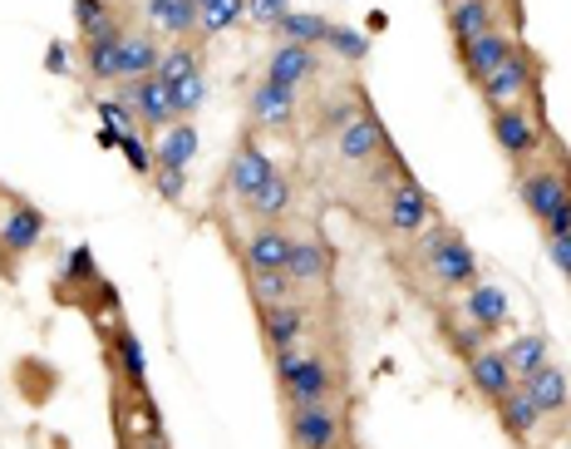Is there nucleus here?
<instances>
[{
	"label": "nucleus",
	"instance_id": "f257e3e1",
	"mask_svg": "<svg viewBox=\"0 0 571 449\" xmlns=\"http://www.w3.org/2000/svg\"><path fill=\"white\" fill-rule=\"evenodd\" d=\"M423 262H429V272L443 281V287L468 291L473 281H478V257H473V247L458 238V232H433V238L423 242Z\"/></svg>",
	"mask_w": 571,
	"mask_h": 449
},
{
	"label": "nucleus",
	"instance_id": "f03ea898",
	"mask_svg": "<svg viewBox=\"0 0 571 449\" xmlns=\"http://www.w3.org/2000/svg\"><path fill=\"white\" fill-rule=\"evenodd\" d=\"M492 139L508 159H532L541 149V129L532 119V110H522V104H508V110L492 114Z\"/></svg>",
	"mask_w": 571,
	"mask_h": 449
},
{
	"label": "nucleus",
	"instance_id": "7ed1b4c3",
	"mask_svg": "<svg viewBox=\"0 0 571 449\" xmlns=\"http://www.w3.org/2000/svg\"><path fill=\"white\" fill-rule=\"evenodd\" d=\"M291 445L295 449H335L340 445V415L330 405H295L291 410Z\"/></svg>",
	"mask_w": 571,
	"mask_h": 449
},
{
	"label": "nucleus",
	"instance_id": "20e7f679",
	"mask_svg": "<svg viewBox=\"0 0 571 449\" xmlns=\"http://www.w3.org/2000/svg\"><path fill=\"white\" fill-rule=\"evenodd\" d=\"M384 222H389V232H399V238H413L419 228H429V198H423V188L413 179H399L389 188Z\"/></svg>",
	"mask_w": 571,
	"mask_h": 449
},
{
	"label": "nucleus",
	"instance_id": "39448f33",
	"mask_svg": "<svg viewBox=\"0 0 571 449\" xmlns=\"http://www.w3.org/2000/svg\"><path fill=\"white\" fill-rule=\"evenodd\" d=\"M478 84H482V100L498 104V110H508V104H522V100H527V90H532V65H527V55L512 50L508 60H502L498 70H492L488 80H478Z\"/></svg>",
	"mask_w": 571,
	"mask_h": 449
},
{
	"label": "nucleus",
	"instance_id": "423d86ee",
	"mask_svg": "<svg viewBox=\"0 0 571 449\" xmlns=\"http://www.w3.org/2000/svg\"><path fill=\"white\" fill-rule=\"evenodd\" d=\"M271 173H276L271 153H266V149H261V143H256V139H246L242 149L232 153V163H226V188H232L236 198L246 203V198H252L256 188H261L266 179H271Z\"/></svg>",
	"mask_w": 571,
	"mask_h": 449
},
{
	"label": "nucleus",
	"instance_id": "0eeeda50",
	"mask_svg": "<svg viewBox=\"0 0 571 449\" xmlns=\"http://www.w3.org/2000/svg\"><path fill=\"white\" fill-rule=\"evenodd\" d=\"M315 70H321V60H315V45L281 41L271 50V60H266V80L281 84V90H301L305 80H315Z\"/></svg>",
	"mask_w": 571,
	"mask_h": 449
},
{
	"label": "nucleus",
	"instance_id": "6e6552de",
	"mask_svg": "<svg viewBox=\"0 0 571 449\" xmlns=\"http://www.w3.org/2000/svg\"><path fill=\"white\" fill-rule=\"evenodd\" d=\"M468 380H473V390H478L482 400H492V405L517 390V376H512L508 356H502V350H488V346L468 356Z\"/></svg>",
	"mask_w": 571,
	"mask_h": 449
},
{
	"label": "nucleus",
	"instance_id": "1a4fd4ad",
	"mask_svg": "<svg viewBox=\"0 0 571 449\" xmlns=\"http://www.w3.org/2000/svg\"><path fill=\"white\" fill-rule=\"evenodd\" d=\"M45 212L39 208H30V203H15V208L0 218V247L10 252V257H20V252H30V247H39L45 242Z\"/></svg>",
	"mask_w": 571,
	"mask_h": 449
},
{
	"label": "nucleus",
	"instance_id": "9d476101",
	"mask_svg": "<svg viewBox=\"0 0 571 449\" xmlns=\"http://www.w3.org/2000/svg\"><path fill=\"white\" fill-rule=\"evenodd\" d=\"M118 41H124V25H118L114 15L98 21L94 31L84 35V45H89V80L118 84Z\"/></svg>",
	"mask_w": 571,
	"mask_h": 449
},
{
	"label": "nucleus",
	"instance_id": "9b49d317",
	"mask_svg": "<svg viewBox=\"0 0 571 449\" xmlns=\"http://www.w3.org/2000/svg\"><path fill=\"white\" fill-rule=\"evenodd\" d=\"M335 153H340L345 163H354V169H364V163H374L384 153V129L374 114H360L354 124H345L340 129V143H335Z\"/></svg>",
	"mask_w": 571,
	"mask_h": 449
},
{
	"label": "nucleus",
	"instance_id": "f8f14e48",
	"mask_svg": "<svg viewBox=\"0 0 571 449\" xmlns=\"http://www.w3.org/2000/svg\"><path fill=\"white\" fill-rule=\"evenodd\" d=\"M567 193H571V183L561 179L557 169H537V173H527V179H522V203H527V212L537 222H547L551 212L567 203Z\"/></svg>",
	"mask_w": 571,
	"mask_h": 449
},
{
	"label": "nucleus",
	"instance_id": "ddd939ff",
	"mask_svg": "<svg viewBox=\"0 0 571 449\" xmlns=\"http://www.w3.org/2000/svg\"><path fill=\"white\" fill-rule=\"evenodd\" d=\"M291 247L295 238L286 228H256L246 242V267L252 272H286L291 267Z\"/></svg>",
	"mask_w": 571,
	"mask_h": 449
},
{
	"label": "nucleus",
	"instance_id": "4468645a",
	"mask_svg": "<svg viewBox=\"0 0 571 449\" xmlns=\"http://www.w3.org/2000/svg\"><path fill=\"white\" fill-rule=\"evenodd\" d=\"M508 291L502 287H488V281H473L468 287V297H463V316L473 321V326L482 331V336H492V331L508 321Z\"/></svg>",
	"mask_w": 571,
	"mask_h": 449
},
{
	"label": "nucleus",
	"instance_id": "2eb2a0df",
	"mask_svg": "<svg viewBox=\"0 0 571 449\" xmlns=\"http://www.w3.org/2000/svg\"><path fill=\"white\" fill-rule=\"evenodd\" d=\"M517 385L527 390V395H532V405H537L541 415H561V410L571 405L567 370H561V366H551V360H547V366H541V370H532L527 380H517Z\"/></svg>",
	"mask_w": 571,
	"mask_h": 449
},
{
	"label": "nucleus",
	"instance_id": "dca6fc26",
	"mask_svg": "<svg viewBox=\"0 0 571 449\" xmlns=\"http://www.w3.org/2000/svg\"><path fill=\"white\" fill-rule=\"evenodd\" d=\"M252 119L261 129H291L295 124V90H281V84L261 80L252 90Z\"/></svg>",
	"mask_w": 571,
	"mask_h": 449
},
{
	"label": "nucleus",
	"instance_id": "f3484780",
	"mask_svg": "<svg viewBox=\"0 0 571 449\" xmlns=\"http://www.w3.org/2000/svg\"><path fill=\"white\" fill-rule=\"evenodd\" d=\"M158 60H163V50H158L153 35L124 31V41H118V80H148V74H158Z\"/></svg>",
	"mask_w": 571,
	"mask_h": 449
},
{
	"label": "nucleus",
	"instance_id": "a211bd4d",
	"mask_svg": "<svg viewBox=\"0 0 571 449\" xmlns=\"http://www.w3.org/2000/svg\"><path fill=\"white\" fill-rule=\"evenodd\" d=\"M330 390H335V376H330V366H325L321 356H305V366L286 380L291 410L295 405H325V400H330Z\"/></svg>",
	"mask_w": 571,
	"mask_h": 449
},
{
	"label": "nucleus",
	"instance_id": "6ab92c4d",
	"mask_svg": "<svg viewBox=\"0 0 571 449\" xmlns=\"http://www.w3.org/2000/svg\"><path fill=\"white\" fill-rule=\"evenodd\" d=\"M138 124H148V129H167V124H177V100H173V84H163L158 74H148V80H138Z\"/></svg>",
	"mask_w": 571,
	"mask_h": 449
},
{
	"label": "nucleus",
	"instance_id": "aec40b11",
	"mask_svg": "<svg viewBox=\"0 0 571 449\" xmlns=\"http://www.w3.org/2000/svg\"><path fill=\"white\" fill-rule=\"evenodd\" d=\"M458 55H463V65H468V74H473V80H488V74L498 70V65L512 55V41H508V35H502V31H482L478 41L458 45Z\"/></svg>",
	"mask_w": 571,
	"mask_h": 449
},
{
	"label": "nucleus",
	"instance_id": "412c9836",
	"mask_svg": "<svg viewBox=\"0 0 571 449\" xmlns=\"http://www.w3.org/2000/svg\"><path fill=\"white\" fill-rule=\"evenodd\" d=\"M301 331H305V311L295 301H281V307H266L261 311V336L271 350L286 346H301Z\"/></svg>",
	"mask_w": 571,
	"mask_h": 449
},
{
	"label": "nucleus",
	"instance_id": "4be33fe9",
	"mask_svg": "<svg viewBox=\"0 0 571 449\" xmlns=\"http://www.w3.org/2000/svg\"><path fill=\"white\" fill-rule=\"evenodd\" d=\"M193 153H197V129H193V119L167 124L163 139L153 143V163H158V169H187V163H193Z\"/></svg>",
	"mask_w": 571,
	"mask_h": 449
},
{
	"label": "nucleus",
	"instance_id": "5701e85b",
	"mask_svg": "<svg viewBox=\"0 0 571 449\" xmlns=\"http://www.w3.org/2000/svg\"><path fill=\"white\" fill-rule=\"evenodd\" d=\"M492 0H458L448 11V31H453V45H468L478 41L482 31H498V21H492Z\"/></svg>",
	"mask_w": 571,
	"mask_h": 449
},
{
	"label": "nucleus",
	"instance_id": "b1692460",
	"mask_svg": "<svg viewBox=\"0 0 571 449\" xmlns=\"http://www.w3.org/2000/svg\"><path fill=\"white\" fill-rule=\"evenodd\" d=\"M148 21L167 35H197V0H148Z\"/></svg>",
	"mask_w": 571,
	"mask_h": 449
},
{
	"label": "nucleus",
	"instance_id": "393cba45",
	"mask_svg": "<svg viewBox=\"0 0 571 449\" xmlns=\"http://www.w3.org/2000/svg\"><path fill=\"white\" fill-rule=\"evenodd\" d=\"M498 415H502V429H508V435H517V439H527L532 429L541 425V410L532 405V395L527 390H512V395H502L498 400Z\"/></svg>",
	"mask_w": 571,
	"mask_h": 449
},
{
	"label": "nucleus",
	"instance_id": "a878e982",
	"mask_svg": "<svg viewBox=\"0 0 571 449\" xmlns=\"http://www.w3.org/2000/svg\"><path fill=\"white\" fill-rule=\"evenodd\" d=\"M325 247L315 238H295V247H291V267H286V277L295 281V287H311V281H321L325 277Z\"/></svg>",
	"mask_w": 571,
	"mask_h": 449
},
{
	"label": "nucleus",
	"instance_id": "bb28decb",
	"mask_svg": "<svg viewBox=\"0 0 571 449\" xmlns=\"http://www.w3.org/2000/svg\"><path fill=\"white\" fill-rule=\"evenodd\" d=\"M291 198H295V193H291V179H286V173H271V179H266L261 188H256L246 203H252V212H256V218L276 222L286 208H291Z\"/></svg>",
	"mask_w": 571,
	"mask_h": 449
},
{
	"label": "nucleus",
	"instance_id": "cd10ccee",
	"mask_svg": "<svg viewBox=\"0 0 571 449\" xmlns=\"http://www.w3.org/2000/svg\"><path fill=\"white\" fill-rule=\"evenodd\" d=\"M242 15H246V0H207V5H197V31L222 35V31H232Z\"/></svg>",
	"mask_w": 571,
	"mask_h": 449
},
{
	"label": "nucleus",
	"instance_id": "c85d7f7f",
	"mask_svg": "<svg viewBox=\"0 0 571 449\" xmlns=\"http://www.w3.org/2000/svg\"><path fill=\"white\" fill-rule=\"evenodd\" d=\"M502 356H508L512 376H522V380H527L532 370H541V366L551 360V356H547V341H541V336H517L508 350H502Z\"/></svg>",
	"mask_w": 571,
	"mask_h": 449
},
{
	"label": "nucleus",
	"instance_id": "c756f323",
	"mask_svg": "<svg viewBox=\"0 0 571 449\" xmlns=\"http://www.w3.org/2000/svg\"><path fill=\"white\" fill-rule=\"evenodd\" d=\"M193 74H202V60H197L193 45H173V50H163V60H158V80L183 84V80H193Z\"/></svg>",
	"mask_w": 571,
	"mask_h": 449
},
{
	"label": "nucleus",
	"instance_id": "7c9ffc66",
	"mask_svg": "<svg viewBox=\"0 0 571 449\" xmlns=\"http://www.w3.org/2000/svg\"><path fill=\"white\" fill-rule=\"evenodd\" d=\"M276 31L286 35L291 45H325V35H330V21H321V15H305V11H291Z\"/></svg>",
	"mask_w": 571,
	"mask_h": 449
},
{
	"label": "nucleus",
	"instance_id": "2f4dec72",
	"mask_svg": "<svg viewBox=\"0 0 571 449\" xmlns=\"http://www.w3.org/2000/svg\"><path fill=\"white\" fill-rule=\"evenodd\" d=\"M252 291L256 301L266 307H281V301H295V281L286 277V272H252Z\"/></svg>",
	"mask_w": 571,
	"mask_h": 449
},
{
	"label": "nucleus",
	"instance_id": "473e14b6",
	"mask_svg": "<svg viewBox=\"0 0 571 449\" xmlns=\"http://www.w3.org/2000/svg\"><path fill=\"white\" fill-rule=\"evenodd\" d=\"M118 366H124L128 385L143 390V380H148V360H143V341H138L133 331H124V336H118Z\"/></svg>",
	"mask_w": 571,
	"mask_h": 449
},
{
	"label": "nucleus",
	"instance_id": "72a5a7b5",
	"mask_svg": "<svg viewBox=\"0 0 571 449\" xmlns=\"http://www.w3.org/2000/svg\"><path fill=\"white\" fill-rule=\"evenodd\" d=\"M325 50H335L340 60H364V55H370V41H364V31H350V25H330V35H325Z\"/></svg>",
	"mask_w": 571,
	"mask_h": 449
},
{
	"label": "nucleus",
	"instance_id": "f704fd0d",
	"mask_svg": "<svg viewBox=\"0 0 571 449\" xmlns=\"http://www.w3.org/2000/svg\"><path fill=\"white\" fill-rule=\"evenodd\" d=\"M118 153L128 159V169H133V173H153L158 169V163H153V143H148L138 129L133 134H118Z\"/></svg>",
	"mask_w": 571,
	"mask_h": 449
},
{
	"label": "nucleus",
	"instance_id": "c9c22d12",
	"mask_svg": "<svg viewBox=\"0 0 571 449\" xmlns=\"http://www.w3.org/2000/svg\"><path fill=\"white\" fill-rule=\"evenodd\" d=\"M173 100H177V119H193L207 104V74H193V80L173 84Z\"/></svg>",
	"mask_w": 571,
	"mask_h": 449
},
{
	"label": "nucleus",
	"instance_id": "e433bc0d",
	"mask_svg": "<svg viewBox=\"0 0 571 449\" xmlns=\"http://www.w3.org/2000/svg\"><path fill=\"white\" fill-rule=\"evenodd\" d=\"M94 110H98V119H104V129H114V134H133V129H138V114L128 110V104H118V100H98Z\"/></svg>",
	"mask_w": 571,
	"mask_h": 449
},
{
	"label": "nucleus",
	"instance_id": "4c0bfd02",
	"mask_svg": "<svg viewBox=\"0 0 571 449\" xmlns=\"http://www.w3.org/2000/svg\"><path fill=\"white\" fill-rule=\"evenodd\" d=\"M246 15H252L256 25H281L286 15H291V0H246Z\"/></svg>",
	"mask_w": 571,
	"mask_h": 449
},
{
	"label": "nucleus",
	"instance_id": "58836bf2",
	"mask_svg": "<svg viewBox=\"0 0 571 449\" xmlns=\"http://www.w3.org/2000/svg\"><path fill=\"white\" fill-rule=\"evenodd\" d=\"M153 183H158V198H163V203H183L187 169H153Z\"/></svg>",
	"mask_w": 571,
	"mask_h": 449
},
{
	"label": "nucleus",
	"instance_id": "ea45409f",
	"mask_svg": "<svg viewBox=\"0 0 571 449\" xmlns=\"http://www.w3.org/2000/svg\"><path fill=\"white\" fill-rule=\"evenodd\" d=\"M547 257H551V267H557L561 277L571 281V232H557V238H547Z\"/></svg>",
	"mask_w": 571,
	"mask_h": 449
},
{
	"label": "nucleus",
	"instance_id": "a19ab883",
	"mask_svg": "<svg viewBox=\"0 0 571 449\" xmlns=\"http://www.w3.org/2000/svg\"><path fill=\"white\" fill-rule=\"evenodd\" d=\"M65 277H69V281H94V252H89V247H74V252H69Z\"/></svg>",
	"mask_w": 571,
	"mask_h": 449
},
{
	"label": "nucleus",
	"instance_id": "79ce46f5",
	"mask_svg": "<svg viewBox=\"0 0 571 449\" xmlns=\"http://www.w3.org/2000/svg\"><path fill=\"white\" fill-rule=\"evenodd\" d=\"M74 21H79V31H94L98 21H108V11H104V0H74Z\"/></svg>",
	"mask_w": 571,
	"mask_h": 449
},
{
	"label": "nucleus",
	"instance_id": "37998d69",
	"mask_svg": "<svg viewBox=\"0 0 571 449\" xmlns=\"http://www.w3.org/2000/svg\"><path fill=\"white\" fill-rule=\"evenodd\" d=\"M301 366H305L301 346H286V350H276V376H281V385H286V380H291Z\"/></svg>",
	"mask_w": 571,
	"mask_h": 449
},
{
	"label": "nucleus",
	"instance_id": "c03bdc74",
	"mask_svg": "<svg viewBox=\"0 0 571 449\" xmlns=\"http://www.w3.org/2000/svg\"><path fill=\"white\" fill-rule=\"evenodd\" d=\"M453 341H458V350H463V356H473V350H482V341H488V336H482V331L473 326V321H463V326H458V336H453Z\"/></svg>",
	"mask_w": 571,
	"mask_h": 449
},
{
	"label": "nucleus",
	"instance_id": "a18cd8bd",
	"mask_svg": "<svg viewBox=\"0 0 571 449\" xmlns=\"http://www.w3.org/2000/svg\"><path fill=\"white\" fill-rule=\"evenodd\" d=\"M354 119H360V110H354V104H330V110L321 114V124H340V129H345V124H354Z\"/></svg>",
	"mask_w": 571,
	"mask_h": 449
},
{
	"label": "nucleus",
	"instance_id": "49530a36",
	"mask_svg": "<svg viewBox=\"0 0 571 449\" xmlns=\"http://www.w3.org/2000/svg\"><path fill=\"white\" fill-rule=\"evenodd\" d=\"M45 70H49V74H69V50H65L59 41L45 50Z\"/></svg>",
	"mask_w": 571,
	"mask_h": 449
},
{
	"label": "nucleus",
	"instance_id": "de8ad7c7",
	"mask_svg": "<svg viewBox=\"0 0 571 449\" xmlns=\"http://www.w3.org/2000/svg\"><path fill=\"white\" fill-rule=\"evenodd\" d=\"M557 232H571V193H567V203L547 218V238H557Z\"/></svg>",
	"mask_w": 571,
	"mask_h": 449
},
{
	"label": "nucleus",
	"instance_id": "09e8293b",
	"mask_svg": "<svg viewBox=\"0 0 571 449\" xmlns=\"http://www.w3.org/2000/svg\"><path fill=\"white\" fill-rule=\"evenodd\" d=\"M153 449H167V445H153Z\"/></svg>",
	"mask_w": 571,
	"mask_h": 449
},
{
	"label": "nucleus",
	"instance_id": "8fccbe9b",
	"mask_svg": "<svg viewBox=\"0 0 571 449\" xmlns=\"http://www.w3.org/2000/svg\"><path fill=\"white\" fill-rule=\"evenodd\" d=\"M197 5H207V0H197Z\"/></svg>",
	"mask_w": 571,
	"mask_h": 449
}]
</instances>
